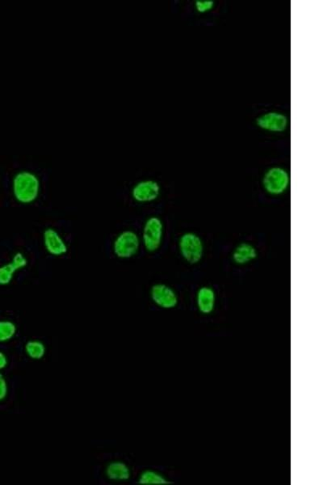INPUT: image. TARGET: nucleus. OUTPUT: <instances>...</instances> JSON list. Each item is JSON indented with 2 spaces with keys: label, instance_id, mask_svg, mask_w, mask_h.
Masks as SVG:
<instances>
[{
  "label": "nucleus",
  "instance_id": "nucleus-14",
  "mask_svg": "<svg viewBox=\"0 0 323 485\" xmlns=\"http://www.w3.org/2000/svg\"><path fill=\"white\" fill-rule=\"evenodd\" d=\"M46 345L43 341L37 339L28 341L25 345V353L28 359L38 361L45 358Z\"/></svg>",
  "mask_w": 323,
  "mask_h": 485
},
{
  "label": "nucleus",
  "instance_id": "nucleus-17",
  "mask_svg": "<svg viewBox=\"0 0 323 485\" xmlns=\"http://www.w3.org/2000/svg\"><path fill=\"white\" fill-rule=\"evenodd\" d=\"M194 6L198 13L206 14L213 10L215 2L213 0H196Z\"/></svg>",
  "mask_w": 323,
  "mask_h": 485
},
{
  "label": "nucleus",
  "instance_id": "nucleus-2",
  "mask_svg": "<svg viewBox=\"0 0 323 485\" xmlns=\"http://www.w3.org/2000/svg\"><path fill=\"white\" fill-rule=\"evenodd\" d=\"M141 245V237L135 231L124 230L118 233L113 240L112 253L118 259L129 260L139 253Z\"/></svg>",
  "mask_w": 323,
  "mask_h": 485
},
{
  "label": "nucleus",
  "instance_id": "nucleus-19",
  "mask_svg": "<svg viewBox=\"0 0 323 485\" xmlns=\"http://www.w3.org/2000/svg\"><path fill=\"white\" fill-rule=\"evenodd\" d=\"M9 359L8 355L0 350V372L8 367Z\"/></svg>",
  "mask_w": 323,
  "mask_h": 485
},
{
  "label": "nucleus",
  "instance_id": "nucleus-15",
  "mask_svg": "<svg viewBox=\"0 0 323 485\" xmlns=\"http://www.w3.org/2000/svg\"><path fill=\"white\" fill-rule=\"evenodd\" d=\"M137 483L141 485H166L170 484L167 478L154 470H145L137 479Z\"/></svg>",
  "mask_w": 323,
  "mask_h": 485
},
{
  "label": "nucleus",
  "instance_id": "nucleus-11",
  "mask_svg": "<svg viewBox=\"0 0 323 485\" xmlns=\"http://www.w3.org/2000/svg\"><path fill=\"white\" fill-rule=\"evenodd\" d=\"M104 475L110 482L122 483L131 478L132 472L130 466L121 460H113L104 468Z\"/></svg>",
  "mask_w": 323,
  "mask_h": 485
},
{
  "label": "nucleus",
  "instance_id": "nucleus-8",
  "mask_svg": "<svg viewBox=\"0 0 323 485\" xmlns=\"http://www.w3.org/2000/svg\"><path fill=\"white\" fill-rule=\"evenodd\" d=\"M150 297L155 305L166 310L177 307L179 303L177 293L164 283H155L150 287Z\"/></svg>",
  "mask_w": 323,
  "mask_h": 485
},
{
  "label": "nucleus",
  "instance_id": "nucleus-9",
  "mask_svg": "<svg viewBox=\"0 0 323 485\" xmlns=\"http://www.w3.org/2000/svg\"><path fill=\"white\" fill-rule=\"evenodd\" d=\"M42 242L47 254L55 258H61L68 253V242L55 227L46 228L42 234Z\"/></svg>",
  "mask_w": 323,
  "mask_h": 485
},
{
  "label": "nucleus",
  "instance_id": "nucleus-18",
  "mask_svg": "<svg viewBox=\"0 0 323 485\" xmlns=\"http://www.w3.org/2000/svg\"><path fill=\"white\" fill-rule=\"evenodd\" d=\"M9 393V385L4 374L0 372V403L6 401Z\"/></svg>",
  "mask_w": 323,
  "mask_h": 485
},
{
  "label": "nucleus",
  "instance_id": "nucleus-1",
  "mask_svg": "<svg viewBox=\"0 0 323 485\" xmlns=\"http://www.w3.org/2000/svg\"><path fill=\"white\" fill-rule=\"evenodd\" d=\"M11 187L13 198L21 205H32L40 197L41 179L32 171H18L12 177Z\"/></svg>",
  "mask_w": 323,
  "mask_h": 485
},
{
  "label": "nucleus",
  "instance_id": "nucleus-13",
  "mask_svg": "<svg viewBox=\"0 0 323 485\" xmlns=\"http://www.w3.org/2000/svg\"><path fill=\"white\" fill-rule=\"evenodd\" d=\"M258 250L248 242H242L232 253V260L237 265H245L253 263L258 258Z\"/></svg>",
  "mask_w": 323,
  "mask_h": 485
},
{
  "label": "nucleus",
  "instance_id": "nucleus-12",
  "mask_svg": "<svg viewBox=\"0 0 323 485\" xmlns=\"http://www.w3.org/2000/svg\"><path fill=\"white\" fill-rule=\"evenodd\" d=\"M216 305V292L215 289L208 286L199 288L197 293V306L198 311L203 315H210L215 311Z\"/></svg>",
  "mask_w": 323,
  "mask_h": 485
},
{
  "label": "nucleus",
  "instance_id": "nucleus-10",
  "mask_svg": "<svg viewBox=\"0 0 323 485\" xmlns=\"http://www.w3.org/2000/svg\"><path fill=\"white\" fill-rule=\"evenodd\" d=\"M28 260L22 251H17L8 263L0 265V287H7L12 283L16 274L25 269Z\"/></svg>",
  "mask_w": 323,
  "mask_h": 485
},
{
  "label": "nucleus",
  "instance_id": "nucleus-5",
  "mask_svg": "<svg viewBox=\"0 0 323 485\" xmlns=\"http://www.w3.org/2000/svg\"><path fill=\"white\" fill-rule=\"evenodd\" d=\"M179 250L185 261L190 265H197L203 258V240L196 233H184L179 237Z\"/></svg>",
  "mask_w": 323,
  "mask_h": 485
},
{
  "label": "nucleus",
  "instance_id": "nucleus-16",
  "mask_svg": "<svg viewBox=\"0 0 323 485\" xmlns=\"http://www.w3.org/2000/svg\"><path fill=\"white\" fill-rule=\"evenodd\" d=\"M18 332L17 323L8 318H1L0 320V344L8 343V342L15 339Z\"/></svg>",
  "mask_w": 323,
  "mask_h": 485
},
{
  "label": "nucleus",
  "instance_id": "nucleus-6",
  "mask_svg": "<svg viewBox=\"0 0 323 485\" xmlns=\"http://www.w3.org/2000/svg\"><path fill=\"white\" fill-rule=\"evenodd\" d=\"M255 125L266 132L280 134L286 131L288 127V117L286 114L278 111L266 112L255 119Z\"/></svg>",
  "mask_w": 323,
  "mask_h": 485
},
{
  "label": "nucleus",
  "instance_id": "nucleus-3",
  "mask_svg": "<svg viewBox=\"0 0 323 485\" xmlns=\"http://www.w3.org/2000/svg\"><path fill=\"white\" fill-rule=\"evenodd\" d=\"M164 225L158 216H150L145 221L142 227L141 241L147 253L154 254L159 251L163 244Z\"/></svg>",
  "mask_w": 323,
  "mask_h": 485
},
{
  "label": "nucleus",
  "instance_id": "nucleus-7",
  "mask_svg": "<svg viewBox=\"0 0 323 485\" xmlns=\"http://www.w3.org/2000/svg\"><path fill=\"white\" fill-rule=\"evenodd\" d=\"M130 194L132 199L137 203L153 202L160 196V184L155 180H141L134 184L131 189Z\"/></svg>",
  "mask_w": 323,
  "mask_h": 485
},
{
  "label": "nucleus",
  "instance_id": "nucleus-4",
  "mask_svg": "<svg viewBox=\"0 0 323 485\" xmlns=\"http://www.w3.org/2000/svg\"><path fill=\"white\" fill-rule=\"evenodd\" d=\"M291 184V175L286 169L274 166L266 170L262 185L264 191L272 196H280L287 191Z\"/></svg>",
  "mask_w": 323,
  "mask_h": 485
}]
</instances>
